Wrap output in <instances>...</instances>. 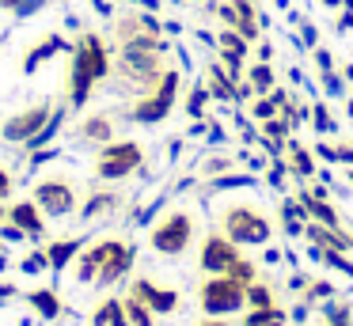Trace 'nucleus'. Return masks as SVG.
<instances>
[{
  "label": "nucleus",
  "mask_w": 353,
  "mask_h": 326,
  "mask_svg": "<svg viewBox=\"0 0 353 326\" xmlns=\"http://www.w3.org/2000/svg\"><path fill=\"white\" fill-rule=\"evenodd\" d=\"M46 265H50L46 254H27L23 258V273H39V269H46Z\"/></svg>",
  "instance_id": "33"
},
{
  "label": "nucleus",
  "mask_w": 353,
  "mask_h": 326,
  "mask_svg": "<svg viewBox=\"0 0 353 326\" xmlns=\"http://www.w3.org/2000/svg\"><path fill=\"white\" fill-rule=\"evenodd\" d=\"M205 76H209L205 88H209V95H213V99H221V103H232V99H236V80L228 76V68H224V65H209Z\"/></svg>",
  "instance_id": "17"
},
{
  "label": "nucleus",
  "mask_w": 353,
  "mask_h": 326,
  "mask_svg": "<svg viewBox=\"0 0 353 326\" xmlns=\"http://www.w3.org/2000/svg\"><path fill=\"white\" fill-rule=\"evenodd\" d=\"M247 38L239 34V30H228L224 27L221 34H216V50H221V65L228 68L232 80H243V57H247Z\"/></svg>",
  "instance_id": "11"
},
{
  "label": "nucleus",
  "mask_w": 353,
  "mask_h": 326,
  "mask_svg": "<svg viewBox=\"0 0 353 326\" xmlns=\"http://www.w3.org/2000/svg\"><path fill=\"white\" fill-rule=\"evenodd\" d=\"M232 8H236V15H239V34L247 38V42H259V12H254V4L251 0H232Z\"/></svg>",
  "instance_id": "19"
},
{
  "label": "nucleus",
  "mask_w": 353,
  "mask_h": 326,
  "mask_svg": "<svg viewBox=\"0 0 353 326\" xmlns=\"http://www.w3.org/2000/svg\"><path fill=\"white\" fill-rule=\"evenodd\" d=\"M130 296L145 303L152 315H171V311L179 307V292H171V288H160V285H152V281H133Z\"/></svg>",
  "instance_id": "12"
},
{
  "label": "nucleus",
  "mask_w": 353,
  "mask_h": 326,
  "mask_svg": "<svg viewBox=\"0 0 353 326\" xmlns=\"http://www.w3.org/2000/svg\"><path fill=\"white\" fill-rule=\"evenodd\" d=\"M141 159H145V152L137 141H110L95 159V174L99 179H125L141 167Z\"/></svg>",
  "instance_id": "7"
},
{
  "label": "nucleus",
  "mask_w": 353,
  "mask_h": 326,
  "mask_svg": "<svg viewBox=\"0 0 353 326\" xmlns=\"http://www.w3.org/2000/svg\"><path fill=\"white\" fill-rule=\"evenodd\" d=\"M224 167H228V159H209V163H205V171H209V174H221Z\"/></svg>",
  "instance_id": "38"
},
{
  "label": "nucleus",
  "mask_w": 353,
  "mask_h": 326,
  "mask_svg": "<svg viewBox=\"0 0 353 326\" xmlns=\"http://www.w3.org/2000/svg\"><path fill=\"white\" fill-rule=\"evenodd\" d=\"M125 318H130V326H152V311L145 307L141 300H125Z\"/></svg>",
  "instance_id": "26"
},
{
  "label": "nucleus",
  "mask_w": 353,
  "mask_h": 326,
  "mask_svg": "<svg viewBox=\"0 0 353 326\" xmlns=\"http://www.w3.org/2000/svg\"><path fill=\"white\" fill-rule=\"evenodd\" d=\"M114 205H118V197H114V194H95L92 201L84 205V216L92 220V216H99V212H110Z\"/></svg>",
  "instance_id": "28"
},
{
  "label": "nucleus",
  "mask_w": 353,
  "mask_h": 326,
  "mask_svg": "<svg viewBox=\"0 0 353 326\" xmlns=\"http://www.w3.org/2000/svg\"><path fill=\"white\" fill-rule=\"evenodd\" d=\"M110 72V53L103 45L99 34H80L77 45H72V72H69V103L84 106L92 99V88L99 80H107Z\"/></svg>",
  "instance_id": "2"
},
{
  "label": "nucleus",
  "mask_w": 353,
  "mask_h": 326,
  "mask_svg": "<svg viewBox=\"0 0 353 326\" xmlns=\"http://www.w3.org/2000/svg\"><path fill=\"white\" fill-rule=\"evenodd\" d=\"M262 129H266V136H270V141H285V136H289V121H281V118L262 121Z\"/></svg>",
  "instance_id": "32"
},
{
  "label": "nucleus",
  "mask_w": 353,
  "mask_h": 326,
  "mask_svg": "<svg viewBox=\"0 0 353 326\" xmlns=\"http://www.w3.org/2000/svg\"><path fill=\"white\" fill-rule=\"evenodd\" d=\"M0 8H4V12H16V8H19V0H0Z\"/></svg>",
  "instance_id": "41"
},
{
  "label": "nucleus",
  "mask_w": 353,
  "mask_h": 326,
  "mask_svg": "<svg viewBox=\"0 0 353 326\" xmlns=\"http://www.w3.org/2000/svg\"><path fill=\"white\" fill-rule=\"evenodd\" d=\"M80 133H84L88 141H110V133H114V129H110L107 114H95V118H88L84 125H80Z\"/></svg>",
  "instance_id": "25"
},
{
  "label": "nucleus",
  "mask_w": 353,
  "mask_h": 326,
  "mask_svg": "<svg viewBox=\"0 0 353 326\" xmlns=\"http://www.w3.org/2000/svg\"><path fill=\"white\" fill-rule=\"evenodd\" d=\"M163 53H168V42H163L160 34L122 38V45H118V76H122L130 88L152 91L156 80L168 72V68H163Z\"/></svg>",
  "instance_id": "1"
},
{
  "label": "nucleus",
  "mask_w": 353,
  "mask_h": 326,
  "mask_svg": "<svg viewBox=\"0 0 353 326\" xmlns=\"http://www.w3.org/2000/svg\"><path fill=\"white\" fill-rule=\"evenodd\" d=\"M8 194H12V174L4 171V167H0V201H4Z\"/></svg>",
  "instance_id": "36"
},
{
  "label": "nucleus",
  "mask_w": 353,
  "mask_h": 326,
  "mask_svg": "<svg viewBox=\"0 0 353 326\" xmlns=\"http://www.w3.org/2000/svg\"><path fill=\"white\" fill-rule=\"evenodd\" d=\"M327 8H345V0H323Z\"/></svg>",
  "instance_id": "42"
},
{
  "label": "nucleus",
  "mask_w": 353,
  "mask_h": 326,
  "mask_svg": "<svg viewBox=\"0 0 353 326\" xmlns=\"http://www.w3.org/2000/svg\"><path fill=\"white\" fill-rule=\"evenodd\" d=\"M247 83L254 88V95H270L274 91V68H270V61H259V65L247 68Z\"/></svg>",
  "instance_id": "20"
},
{
  "label": "nucleus",
  "mask_w": 353,
  "mask_h": 326,
  "mask_svg": "<svg viewBox=\"0 0 353 326\" xmlns=\"http://www.w3.org/2000/svg\"><path fill=\"white\" fill-rule=\"evenodd\" d=\"M312 121H315V129H323V133H330V129H334V125H330V114H327V106H315V114H312Z\"/></svg>",
  "instance_id": "34"
},
{
  "label": "nucleus",
  "mask_w": 353,
  "mask_h": 326,
  "mask_svg": "<svg viewBox=\"0 0 353 326\" xmlns=\"http://www.w3.org/2000/svg\"><path fill=\"white\" fill-rule=\"evenodd\" d=\"M319 296H330V285H327V281H319V285H312V292H307V300H319Z\"/></svg>",
  "instance_id": "37"
},
{
  "label": "nucleus",
  "mask_w": 353,
  "mask_h": 326,
  "mask_svg": "<svg viewBox=\"0 0 353 326\" xmlns=\"http://www.w3.org/2000/svg\"><path fill=\"white\" fill-rule=\"evenodd\" d=\"M198 326H228V323H216V318H205V323H198Z\"/></svg>",
  "instance_id": "43"
},
{
  "label": "nucleus",
  "mask_w": 353,
  "mask_h": 326,
  "mask_svg": "<svg viewBox=\"0 0 353 326\" xmlns=\"http://www.w3.org/2000/svg\"><path fill=\"white\" fill-rule=\"evenodd\" d=\"M224 224V235H228L236 247H259V243H270V220L262 216L259 209H251V205H232L228 212L221 216Z\"/></svg>",
  "instance_id": "3"
},
{
  "label": "nucleus",
  "mask_w": 353,
  "mask_h": 326,
  "mask_svg": "<svg viewBox=\"0 0 353 326\" xmlns=\"http://www.w3.org/2000/svg\"><path fill=\"white\" fill-rule=\"evenodd\" d=\"M247 303L251 307H274V296L266 285H247Z\"/></svg>",
  "instance_id": "29"
},
{
  "label": "nucleus",
  "mask_w": 353,
  "mask_h": 326,
  "mask_svg": "<svg viewBox=\"0 0 353 326\" xmlns=\"http://www.w3.org/2000/svg\"><path fill=\"white\" fill-rule=\"evenodd\" d=\"M285 323H289V318L277 307H254L251 315L243 318V326H285Z\"/></svg>",
  "instance_id": "22"
},
{
  "label": "nucleus",
  "mask_w": 353,
  "mask_h": 326,
  "mask_svg": "<svg viewBox=\"0 0 353 326\" xmlns=\"http://www.w3.org/2000/svg\"><path fill=\"white\" fill-rule=\"evenodd\" d=\"M114 247H118V239H103V243H95V247H88L84 254H80V262H77V281H80V285H88V281L99 277L103 262L110 258V250H114Z\"/></svg>",
  "instance_id": "13"
},
{
  "label": "nucleus",
  "mask_w": 353,
  "mask_h": 326,
  "mask_svg": "<svg viewBox=\"0 0 353 326\" xmlns=\"http://www.w3.org/2000/svg\"><path fill=\"white\" fill-rule=\"evenodd\" d=\"M80 250V239H65V243H54V247L46 250V258H50V265L54 269H61V265H69L72 262V254Z\"/></svg>",
  "instance_id": "23"
},
{
  "label": "nucleus",
  "mask_w": 353,
  "mask_h": 326,
  "mask_svg": "<svg viewBox=\"0 0 353 326\" xmlns=\"http://www.w3.org/2000/svg\"><path fill=\"white\" fill-rule=\"evenodd\" d=\"M34 205H39L46 216H69L72 209H77V194H72L69 182L61 179H46L34 186Z\"/></svg>",
  "instance_id": "8"
},
{
  "label": "nucleus",
  "mask_w": 353,
  "mask_h": 326,
  "mask_svg": "<svg viewBox=\"0 0 353 326\" xmlns=\"http://www.w3.org/2000/svg\"><path fill=\"white\" fill-rule=\"evenodd\" d=\"M130 265H133V247H125V243H118L114 250H110V258L103 262V269H99V277H95V285H114V281H122L125 273H130Z\"/></svg>",
  "instance_id": "14"
},
{
  "label": "nucleus",
  "mask_w": 353,
  "mask_h": 326,
  "mask_svg": "<svg viewBox=\"0 0 353 326\" xmlns=\"http://www.w3.org/2000/svg\"><path fill=\"white\" fill-rule=\"evenodd\" d=\"M8 224H16L23 235H42L46 224H42V209L34 201H16L8 209Z\"/></svg>",
  "instance_id": "15"
},
{
  "label": "nucleus",
  "mask_w": 353,
  "mask_h": 326,
  "mask_svg": "<svg viewBox=\"0 0 353 326\" xmlns=\"http://www.w3.org/2000/svg\"><path fill=\"white\" fill-rule=\"evenodd\" d=\"M205 103H209V88H201V83H198V88L190 91V99H186V114H194V118H198Z\"/></svg>",
  "instance_id": "31"
},
{
  "label": "nucleus",
  "mask_w": 353,
  "mask_h": 326,
  "mask_svg": "<svg viewBox=\"0 0 353 326\" xmlns=\"http://www.w3.org/2000/svg\"><path fill=\"white\" fill-rule=\"evenodd\" d=\"M92 326H130L125 318V303L122 300H103L92 315Z\"/></svg>",
  "instance_id": "18"
},
{
  "label": "nucleus",
  "mask_w": 353,
  "mask_h": 326,
  "mask_svg": "<svg viewBox=\"0 0 353 326\" xmlns=\"http://www.w3.org/2000/svg\"><path fill=\"white\" fill-rule=\"evenodd\" d=\"M327 323L330 326H353V311L345 303H334V307H327Z\"/></svg>",
  "instance_id": "30"
},
{
  "label": "nucleus",
  "mask_w": 353,
  "mask_h": 326,
  "mask_svg": "<svg viewBox=\"0 0 353 326\" xmlns=\"http://www.w3.org/2000/svg\"><path fill=\"white\" fill-rule=\"evenodd\" d=\"M338 152V159H342V163H353V148H345V144H342V148H334Z\"/></svg>",
  "instance_id": "40"
},
{
  "label": "nucleus",
  "mask_w": 353,
  "mask_h": 326,
  "mask_svg": "<svg viewBox=\"0 0 353 326\" xmlns=\"http://www.w3.org/2000/svg\"><path fill=\"white\" fill-rule=\"evenodd\" d=\"M0 220H4V205H0Z\"/></svg>",
  "instance_id": "45"
},
{
  "label": "nucleus",
  "mask_w": 353,
  "mask_h": 326,
  "mask_svg": "<svg viewBox=\"0 0 353 326\" xmlns=\"http://www.w3.org/2000/svg\"><path fill=\"white\" fill-rule=\"evenodd\" d=\"M345 80H353V65H350V68H345Z\"/></svg>",
  "instance_id": "44"
},
{
  "label": "nucleus",
  "mask_w": 353,
  "mask_h": 326,
  "mask_svg": "<svg viewBox=\"0 0 353 326\" xmlns=\"http://www.w3.org/2000/svg\"><path fill=\"white\" fill-rule=\"evenodd\" d=\"M57 50H69V42H65L61 34H46V38H42V42L34 45V50L27 53V57H23V72H34V68H39L42 61H50Z\"/></svg>",
  "instance_id": "16"
},
{
  "label": "nucleus",
  "mask_w": 353,
  "mask_h": 326,
  "mask_svg": "<svg viewBox=\"0 0 353 326\" xmlns=\"http://www.w3.org/2000/svg\"><path fill=\"white\" fill-rule=\"evenodd\" d=\"M50 121V106H31V110H19L16 118L4 121V141L12 144H23L31 136H39V129Z\"/></svg>",
  "instance_id": "10"
},
{
  "label": "nucleus",
  "mask_w": 353,
  "mask_h": 326,
  "mask_svg": "<svg viewBox=\"0 0 353 326\" xmlns=\"http://www.w3.org/2000/svg\"><path fill=\"white\" fill-rule=\"evenodd\" d=\"M179 80H183V76H179L175 68H168V72L156 80V88L145 91V95L137 99V106H133V121L152 125V121L168 118V114L175 110V99H179Z\"/></svg>",
  "instance_id": "4"
},
{
  "label": "nucleus",
  "mask_w": 353,
  "mask_h": 326,
  "mask_svg": "<svg viewBox=\"0 0 353 326\" xmlns=\"http://www.w3.org/2000/svg\"><path fill=\"white\" fill-rule=\"evenodd\" d=\"M315 61H319V68H323V72L330 68V53H327V50H315Z\"/></svg>",
  "instance_id": "39"
},
{
  "label": "nucleus",
  "mask_w": 353,
  "mask_h": 326,
  "mask_svg": "<svg viewBox=\"0 0 353 326\" xmlns=\"http://www.w3.org/2000/svg\"><path fill=\"white\" fill-rule=\"evenodd\" d=\"M190 239H194V220H190V212H183V209L168 212V216L152 227V235H148L152 250H160V254H168V258L183 254V250L190 247Z\"/></svg>",
  "instance_id": "6"
},
{
  "label": "nucleus",
  "mask_w": 353,
  "mask_h": 326,
  "mask_svg": "<svg viewBox=\"0 0 353 326\" xmlns=\"http://www.w3.org/2000/svg\"><path fill=\"white\" fill-rule=\"evenodd\" d=\"M277 110H281V106L274 103V95H254V106H251V114L259 121H270V118H277Z\"/></svg>",
  "instance_id": "27"
},
{
  "label": "nucleus",
  "mask_w": 353,
  "mask_h": 326,
  "mask_svg": "<svg viewBox=\"0 0 353 326\" xmlns=\"http://www.w3.org/2000/svg\"><path fill=\"white\" fill-rule=\"evenodd\" d=\"M239 250H236V243L228 239V235H221V232H213L205 243H201V269L205 273H232V265L239 262Z\"/></svg>",
  "instance_id": "9"
},
{
  "label": "nucleus",
  "mask_w": 353,
  "mask_h": 326,
  "mask_svg": "<svg viewBox=\"0 0 353 326\" xmlns=\"http://www.w3.org/2000/svg\"><path fill=\"white\" fill-rule=\"evenodd\" d=\"M289 171L292 174H300V179H307V174H315V163H312V156H307L304 148H300L296 141H289Z\"/></svg>",
  "instance_id": "24"
},
{
  "label": "nucleus",
  "mask_w": 353,
  "mask_h": 326,
  "mask_svg": "<svg viewBox=\"0 0 353 326\" xmlns=\"http://www.w3.org/2000/svg\"><path fill=\"white\" fill-rule=\"evenodd\" d=\"M323 83H327V91H330V95H342V76H334L330 68L323 72Z\"/></svg>",
  "instance_id": "35"
},
{
  "label": "nucleus",
  "mask_w": 353,
  "mask_h": 326,
  "mask_svg": "<svg viewBox=\"0 0 353 326\" xmlns=\"http://www.w3.org/2000/svg\"><path fill=\"white\" fill-rule=\"evenodd\" d=\"M31 307L39 311L42 318H57V315H61V303H57V296L50 292V288H39V292H31Z\"/></svg>",
  "instance_id": "21"
},
{
  "label": "nucleus",
  "mask_w": 353,
  "mask_h": 326,
  "mask_svg": "<svg viewBox=\"0 0 353 326\" xmlns=\"http://www.w3.org/2000/svg\"><path fill=\"white\" fill-rule=\"evenodd\" d=\"M243 303H247V285L236 281L232 273H213L201 285V307H205V315H232Z\"/></svg>",
  "instance_id": "5"
}]
</instances>
